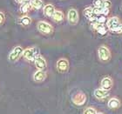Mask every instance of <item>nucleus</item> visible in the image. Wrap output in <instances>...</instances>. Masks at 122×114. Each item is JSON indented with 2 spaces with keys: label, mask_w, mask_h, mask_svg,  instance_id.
Returning a JSON list of instances; mask_svg holds the SVG:
<instances>
[{
  "label": "nucleus",
  "mask_w": 122,
  "mask_h": 114,
  "mask_svg": "<svg viewBox=\"0 0 122 114\" xmlns=\"http://www.w3.org/2000/svg\"><path fill=\"white\" fill-rule=\"evenodd\" d=\"M24 52V49L21 47V46H16L15 48L13 49L12 51H10V54H9V61L11 62V63H15L20 58V57L23 55Z\"/></svg>",
  "instance_id": "1"
},
{
  "label": "nucleus",
  "mask_w": 122,
  "mask_h": 114,
  "mask_svg": "<svg viewBox=\"0 0 122 114\" xmlns=\"http://www.w3.org/2000/svg\"><path fill=\"white\" fill-rule=\"evenodd\" d=\"M24 58L28 61H34L35 58L38 56V49L36 47H30V48L24 50L23 52Z\"/></svg>",
  "instance_id": "2"
},
{
  "label": "nucleus",
  "mask_w": 122,
  "mask_h": 114,
  "mask_svg": "<svg viewBox=\"0 0 122 114\" xmlns=\"http://www.w3.org/2000/svg\"><path fill=\"white\" fill-rule=\"evenodd\" d=\"M37 28H38V31H40V32L43 33V34H51V33L53 31V27H52L49 23L45 22V21L38 22V25H37Z\"/></svg>",
  "instance_id": "3"
},
{
  "label": "nucleus",
  "mask_w": 122,
  "mask_h": 114,
  "mask_svg": "<svg viewBox=\"0 0 122 114\" xmlns=\"http://www.w3.org/2000/svg\"><path fill=\"white\" fill-rule=\"evenodd\" d=\"M71 99H72V102L75 104H77V105H82L86 101V94L84 92L78 91V92L73 94Z\"/></svg>",
  "instance_id": "4"
},
{
  "label": "nucleus",
  "mask_w": 122,
  "mask_h": 114,
  "mask_svg": "<svg viewBox=\"0 0 122 114\" xmlns=\"http://www.w3.org/2000/svg\"><path fill=\"white\" fill-rule=\"evenodd\" d=\"M67 20L70 25H75L79 22V13L75 9H70L67 13Z\"/></svg>",
  "instance_id": "5"
},
{
  "label": "nucleus",
  "mask_w": 122,
  "mask_h": 114,
  "mask_svg": "<svg viewBox=\"0 0 122 114\" xmlns=\"http://www.w3.org/2000/svg\"><path fill=\"white\" fill-rule=\"evenodd\" d=\"M98 54H99V59L101 61H108L111 58L109 49L106 46H100L98 49Z\"/></svg>",
  "instance_id": "6"
},
{
  "label": "nucleus",
  "mask_w": 122,
  "mask_h": 114,
  "mask_svg": "<svg viewBox=\"0 0 122 114\" xmlns=\"http://www.w3.org/2000/svg\"><path fill=\"white\" fill-rule=\"evenodd\" d=\"M120 20H119V18L117 17H112V18H109L107 22V25L108 30H111V31H113V32H115L116 29L120 26Z\"/></svg>",
  "instance_id": "7"
},
{
  "label": "nucleus",
  "mask_w": 122,
  "mask_h": 114,
  "mask_svg": "<svg viewBox=\"0 0 122 114\" xmlns=\"http://www.w3.org/2000/svg\"><path fill=\"white\" fill-rule=\"evenodd\" d=\"M68 67H69V62L66 58H60L57 62V70L59 72H61V73L66 72L68 70Z\"/></svg>",
  "instance_id": "8"
},
{
  "label": "nucleus",
  "mask_w": 122,
  "mask_h": 114,
  "mask_svg": "<svg viewBox=\"0 0 122 114\" xmlns=\"http://www.w3.org/2000/svg\"><path fill=\"white\" fill-rule=\"evenodd\" d=\"M34 63H35L36 67H37L38 70H41V71H43L44 69H46V65H47L46 59H45L42 56H39V55L35 58Z\"/></svg>",
  "instance_id": "9"
},
{
  "label": "nucleus",
  "mask_w": 122,
  "mask_h": 114,
  "mask_svg": "<svg viewBox=\"0 0 122 114\" xmlns=\"http://www.w3.org/2000/svg\"><path fill=\"white\" fill-rule=\"evenodd\" d=\"M55 8L51 4H48V5H45V7L43 8V13L44 15L47 17V18H51L52 15L54 14L55 12Z\"/></svg>",
  "instance_id": "10"
},
{
  "label": "nucleus",
  "mask_w": 122,
  "mask_h": 114,
  "mask_svg": "<svg viewBox=\"0 0 122 114\" xmlns=\"http://www.w3.org/2000/svg\"><path fill=\"white\" fill-rule=\"evenodd\" d=\"M94 96L98 99H104L109 96V92L108 91L104 90V89H96L94 91Z\"/></svg>",
  "instance_id": "11"
},
{
  "label": "nucleus",
  "mask_w": 122,
  "mask_h": 114,
  "mask_svg": "<svg viewBox=\"0 0 122 114\" xmlns=\"http://www.w3.org/2000/svg\"><path fill=\"white\" fill-rule=\"evenodd\" d=\"M112 80L109 77H106L101 80V87L104 90L109 91L110 89L112 88Z\"/></svg>",
  "instance_id": "12"
},
{
  "label": "nucleus",
  "mask_w": 122,
  "mask_h": 114,
  "mask_svg": "<svg viewBox=\"0 0 122 114\" xmlns=\"http://www.w3.org/2000/svg\"><path fill=\"white\" fill-rule=\"evenodd\" d=\"M46 78V73L44 71H41V70H38L33 74V79L35 80L36 82H42L44 81Z\"/></svg>",
  "instance_id": "13"
},
{
  "label": "nucleus",
  "mask_w": 122,
  "mask_h": 114,
  "mask_svg": "<svg viewBox=\"0 0 122 114\" xmlns=\"http://www.w3.org/2000/svg\"><path fill=\"white\" fill-rule=\"evenodd\" d=\"M84 15L89 20L91 21H94L96 20L97 16L93 13V9L92 7H86L84 10Z\"/></svg>",
  "instance_id": "14"
},
{
  "label": "nucleus",
  "mask_w": 122,
  "mask_h": 114,
  "mask_svg": "<svg viewBox=\"0 0 122 114\" xmlns=\"http://www.w3.org/2000/svg\"><path fill=\"white\" fill-rule=\"evenodd\" d=\"M51 18H52L54 22L59 23L64 19V13L61 10H55V12H54V14L52 15Z\"/></svg>",
  "instance_id": "15"
},
{
  "label": "nucleus",
  "mask_w": 122,
  "mask_h": 114,
  "mask_svg": "<svg viewBox=\"0 0 122 114\" xmlns=\"http://www.w3.org/2000/svg\"><path fill=\"white\" fill-rule=\"evenodd\" d=\"M120 100L118 99H115V98L111 99L109 100V102H108V106L111 109H117V108L120 107Z\"/></svg>",
  "instance_id": "16"
},
{
  "label": "nucleus",
  "mask_w": 122,
  "mask_h": 114,
  "mask_svg": "<svg viewBox=\"0 0 122 114\" xmlns=\"http://www.w3.org/2000/svg\"><path fill=\"white\" fill-rule=\"evenodd\" d=\"M19 23L21 24V25L23 26H29L31 24V18L28 16L21 17L20 19H19Z\"/></svg>",
  "instance_id": "17"
},
{
  "label": "nucleus",
  "mask_w": 122,
  "mask_h": 114,
  "mask_svg": "<svg viewBox=\"0 0 122 114\" xmlns=\"http://www.w3.org/2000/svg\"><path fill=\"white\" fill-rule=\"evenodd\" d=\"M30 3L31 7L36 9V10H39L43 6V1L42 0H30Z\"/></svg>",
  "instance_id": "18"
},
{
  "label": "nucleus",
  "mask_w": 122,
  "mask_h": 114,
  "mask_svg": "<svg viewBox=\"0 0 122 114\" xmlns=\"http://www.w3.org/2000/svg\"><path fill=\"white\" fill-rule=\"evenodd\" d=\"M31 5H30V3H25V4H24V5H21L20 7V11L23 13H27L29 12L30 10H31Z\"/></svg>",
  "instance_id": "19"
},
{
  "label": "nucleus",
  "mask_w": 122,
  "mask_h": 114,
  "mask_svg": "<svg viewBox=\"0 0 122 114\" xmlns=\"http://www.w3.org/2000/svg\"><path fill=\"white\" fill-rule=\"evenodd\" d=\"M96 30L98 31V33H99V34H100V35H106V34H107V27H106L104 25H100V24H99V26L97 27Z\"/></svg>",
  "instance_id": "20"
},
{
  "label": "nucleus",
  "mask_w": 122,
  "mask_h": 114,
  "mask_svg": "<svg viewBox=\"0 0 122 114\" xmlns=\"http://www.w3.org/2000/svg\"><path fill=\"white\" fill-rule=\"evenodd\" d=\"M96 22H98L99 24H100V25H104L105 23H107V18H106V16L104 15H99L97 16L96 18Z\"/></svg>",
  "instance_id": "21"
},
{
  "label": "nucleus",
  "mask_w": 122,
  "mask_h": 114,
  "mask_svg": "<svg viewBox=\"0 0 122 114\" xmlns=\"http://www.w3.org/2000/svg\"><path fill=\"white\" fill-rule=\"evenodd\" d=\"M103 3H104V0H93L94 7L102 8L103 7Z\"/></svg>",
  "instance_id": "22"
},
{
  "label": "nucleus",
  "mask_w": 122,
  "mask_h": 114,
  "mask_svg": "<svg viewBox=\"0 0 122 114\" xmlns=\"http://www.w3.org/2000/svg\"><path fill=\"white\" fill-rule=\"evenodd\" d=\"M93 13L96 16L101 15L103 14V8H99V7H94L93 8Z\"/></svg>",
  "instance_id": "23"
},
{
  "label": "nucleus",
  "mask_w": 122,
  "mask_h": 114,
  "mask_svg": "<svg viewBox=\"0 0 122 114\" xmlns=\"http://www.w3.org/2000/svg\"><path fill=\"white\" fill-rule=\"evenodd\" d=\"M84 114H97L96 110L92 108V107H89V108H86V109L84 111Z\"/></svg>",
  "instance_id": "24"
},
{
  "label": "nucleus",
  "mask_w": 122,
  "mask_h": 114,
  "mask_svg": "<svg viewBox=\"0 0 122 114\" xmlns=\"http://www.w3.org/2000/svg\"><path fill=\"white\" fill-rule=\"evenodd\" d=\"M111 5H112V4H111V1H109V0H104V3H103V9H109L110 7H111Z\"/></svg>",
  "instance_id": "25"
},
{
  "label": "nucleus",
  "mask_w": 122,
  "mask_h": 114,
  "mask_svg": "<svg viewBox=\"0 0 122 114\" xmlns=\"http://www.w3.org/2000/svg\"><path fill=\"white\" fill-rule=\"evenodd\" d=\"M5 14H4L2 11H0V25H2V24L5 22Z\"/></svg>",
  "instance_id": "26"
},
{
  "label": "nucleus",
  "mask_w": 122,
  "mask_h": 114,
  "mask_svg": "<svg viewBox=\"0 0 122 114\" xmlns=\"http://www.w3.org/2000/svg\"><path fill=\"white\" fill-rule=\"evenodd\" d=\"M15 2L17 4H20V5H24V4H25V3L28 2V0H15Z\"/></svg>",
  "instance_id": "27"
},
{
  "label": "nucleus",
  "mask_w": 122,
  "mask_h": 114,
  "mask_svg": "<svg viewBox=\"0 0 122 114\" xmlns=\"http://www.w3.org/2000/svg\"><path fill=\"white\" fill-rule=\"evenodd\" d=\"M115 32H116V33H121L122 32V25H121V24H120V26H119V27L116 29Z\"/></svg>",
  "instance_id": "28"
},
{
  "label": "nucleus",
  "mask_w": 122,
  "mask_h": 114,
  "mask_svg": "<svg viewBox=\"0 0 122 114\" xmlns=\"http://www.w3.org/2000/svg\"><path fill=\"white\" fill-rule=\"evenodd\" d=\"M109 12H110L109 9H103V14H102V15L107 16L108 14H109Z\"/></svg>",
  "instance_id": "29"
},
{
  "label": "nucleus",
  "mask_w": 122,
  "mask_h": 114,
  "mask_svg": "<svg viewBox=\"0 0 122 114\" xmlns=\"http://www.w3.org/2000/svg\"><path fill=\"white\" fill-rule=\"evenodd\" d=\"M97 114H103V113H100V112H99V113H97Z\"/></svg>",
  "instance_id": "30"
}]
</instances>
